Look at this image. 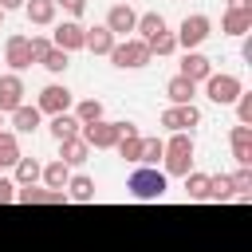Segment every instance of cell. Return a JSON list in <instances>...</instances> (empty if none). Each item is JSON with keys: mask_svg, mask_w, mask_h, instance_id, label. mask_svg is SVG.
Returning a JSON list of instances; mask_svg holds the SVG:
<instances>
[{"mask_svg": "<svg viewBox=\"0 0 252 252\" xmlns=\"http://www.w3.org/2000/svg\"><path fill=\"white\" fill-rule=\"evenodd\" d=\"M228 12H252V0H228Z\"/></svg>", "mask_w": 252, "mask_h": 252, "instance_id": "ab89813d", "label": "cell"}, {"mask_svg": "<svg viewBox=\"0 0 252 252\" xmlns=\"http://www.w3.org/2000/svg\"><path fill=\"white\" fill-rule=\"evenodd\" d=\"M161 154H165V142H161V138H142V158H138V165H158Z\"/></svg>", "mask_w": 252, "mask_h": 252, "instance_id": "836d02e7", "label": "cell"}, {"mask_svg": "<svg viewBox=\"0 0 252 252\" xmlns=\"http://www.w3.org/2000/svg\"><path fill=\"white\" fill-rule=\"evenodd\" d=\"M181 79H189V83H205L209 75H213V59L209 55H201V51H185V59H181V71H177Z\"/></svg>", "mask_w": 252, "mask_h": 252, "instance_id": "4fadbf2b", "label": "cell"}, {"mask_svg": "<svg viewBox=\"0 0 252 252\" xmlns=\"http://www.w3.org/2000/svg\"><path fill=\"white\" fill-rule=\"evenodd\" d=\"M39 181H43V189H67V181H71V165H63V161L55 158V161L43 165Z\"/></svg>", "mask_w": 252, "mask_h": 252, "instance_id": "cb8c5ba5", "label": "cell"}, {"mask_svg": "<svg viewBox=\"0 0 252 252\" xmlns=\"http://www.w3.org/2000/svg\"><path fill=\"white\" fill-rule=\"evenodd\" d=\"M24 154H20V134H12V130H0V169L4 165H16Z\"/></svg>", "mask_w": 252, "mask_h": 252, "instance_id": "83f0119b", "label": "cell"}, {"mask_svg": "<svg viewBox=\"0 0 252 252\" xmlns=\"http://www.w3.org/2000/svg\"><path fill=\"white\" fill-rule=\"evenodd\" d=\"M236 126H252V91L236 94Z\"/></svg>", "mask_w": 252, "mask_h": 252, "instance_id": "d590c367", "label": "cell"}, {"mask_svg": "<svg viewBox=\"0 0 252 252\" xmlns=\"http://www.w3.org/2000/svg\"><path fill=\"white\" fill-rule=\"evenodd\" d=\"M67 201H79V205H87V201H94V181L87 177V173H75L71 181H67Z\"/></svg>", "mask_w": 252, "mask_h": 252, "instance_id": "484cf974", "label": "cell"}, {"mask_svg": "<svg viewBox=\"0 0 252 252\" xmlns=\"http://www.w3.org/2000/svg\"><path fill=\"white\" fill-rule=\"evenodd\" d=\"M134 24H138V12H134L130 4H114V8L106 12V32H110L114 39H130Z\"/></svg>", "mask_w": 252, "mask_h": 252, "instance_id": "8fae6325", "label": "cell"}, {"mask_svg": "<svg viewBox=\"0 0 252 252\" xmlns=\"http://www.w3.org/2000/svg\"><path fill=\"white\" fill-rule=\"evenodd\" d=\"M114 67H122V71H138V67H146L154 55H150V47H146V39H138V35H130V39H118L114 47H110V55H106Z\"/></svg>", "mask_w": 252, "mask_h": 252, "instance_id": "3957f363", "label": "cell"}, {"mask_svg": "<svg viewBox=\"0 0 252 252\" xmlns=\"http://www.w3.org/2000/svg\"><path fill=\"white\" fill-rule=\"evenodd\" d=\"M240 91H244V83H240L236 75H228V71H213V75L205 79V94H209L217 106H232Z\"/></svg>", "mask_w": 252, "mask_h": 252, "instance_id": "5b68a950", "label": "cell"}, {"mask_svg": "<svg viewBox=\"0 0 252 252\" xmlns=\"http://www.w3.org/2000/svg\"><path fill=\"white\" fill-rule=\"evenodd\" d=\"M4 63L12 67V75H20V71H28L32 67V47H28V35H8L4 39Z\"/></svg>", "mask_w": 252, "mask_h": 252, "instance_id": "30bf717a", "label": "cell"}, {"mask_svg": "<svg viewBox=\"0 0 252 252\" xmlns=\"http://www.w3.org/2000/svg\"><path fill=\"white\" fill-rule=\"evenodd\" d=\"M197 154V146H193V134H173L169 142H165V154H161V173L165 177H185L189 169H193V158Z\"/></svg>", "mask_w": 252, "mask_h": 252, "instance_id": "6da1fadb", "label": "cell"}, {"mask_svg": "<svg viewBox=\"0 0 252 252\" xmlns=\"http://www.w3.org/2000/svg\"><path fill=\"white\" fill-rule=\"evenodd\" d=\"M12 169H16V177H12V181H16V189H28V185H35V181H39V173H43V165H39L35 158H20Z\"/></svg>", "mask_w": 252, "mask_h": 252, "instance_id": "d4e9b609", "label": "cell"}, {"mask_svg": "<svg viewBox=\"0 0 252 252\" xmlns=\"http://www.w3.org/2000/svg\"><path fill=\"white\" fill-rule=\"evenodd\" d=\"M0 8H4V16H8V12H16V8H24V0H0Z\"/></svg>", "mask_w": 252, "mask_h": 252, "instance_id": "60d3db41", "label": "cell"}, {"mask_svg": "<svg viewBox=\"0 0 252 252\" xmlns=\"http://www.w3.org/2000/svg\"><path fill=\"white\" fill-rule=\"evenodd\" d=\"M28 47H32V63H39V59L51 51V39H47V35H28Z\"/></svg>", "mask_w": 252, "mask_h": 252, "instance_id": "8d00e7d4", "label": "cell"}, {"mask_svg": "<svg viewBox=\"0 0 252 252\" xmlns=\"http://www.w3.org/2000/svg\"><path fill=\"white\" fill-rule=\"evenodd\" d=\"M134 32H138V39H154L158 32H165V16L161 12H146V16H138Z\"/></svg>", "mask_w": 252, "mask_h": 252, "instance_id": "f1b7e54d", "label": "cell"}, {"mask_svg": "<svg viewBox=\"0 0 252 252\" xmlns=\"http://www.w3.org/2000/svg\"><path fill=\"white\" fill-rule=\"evenodd\" d=\"M8 118H12V134H32V130H39V126H43V114H39L35 106H28V102H24V106H16Z\"/></svg>", "mask_w": 252, "mask_h": 252, "instance_id": "d6986e66", "label": "cell"}, {"mask_svg": "<svg viewBox=\"0 0 252 252\" xmlns=\"http://www.w3.org/2000/svg\"><path fill=\"white\" fill-rule=\"evenodd\" d=\"M79 138H83L91 150H114V142L122 138V122H110V118L91 122V126H83V130H79Z\"/></svg>", "mask_w": 252, "mask_h": 252, "instance_id": "8992f818", "label": "cell"}, {"mask_svg": "<svg viewBox=\"0 0 252 252\" xmlns=\"http://www.w3.org/2000/svg\"><path fill=\"white\" fill-rule=\"evenodd\" d=\"M12 201H16V181L0 177V205H12Z\"/></svg>", "mask_w": 252, "mask_h": 252, "instance_id": "f35d334b", "label": "cell"}, {"mask_svg": "<svg viewBox=\"0 0 252 252\" xmlns=\"http://www.w3.org/2000/svg\"><path fill=\"white\" fill-rule=\"evenodd\" d=\"M114 150H118L122 161H134L138 165V158H142V134H138L134 122H122V138L114 142Z\"/></svg>", "mask_w": 252, "mask_h": 252, "instance_id": "5bb4252c", "label": "cell"}, {"mask_svg": "<svg viewBox=\"0 0 252 252\" xmlns=\"http://www.w3.org/2000/svg\"><path fill=\"white\" fill-rule=\"evenodd\" d=\"M55 8H63L71 20H79V16L87 12V0H55Z\"/></svg>", "mask_w": 252, "mask_h": 252, "instance_id": "74e56055", "label": "cell"}, {"mask_svg": "<svg viewBox=\"0 0 252 252\" xmlns=\"http://www.w3.org/2000/svg\"><path fill=\"white\" fill-rule=\"evenodd\" d=\"M24 94L28 91H24V79L20 75H12V71L0 75V114H12L16 106H24Z\"/></svg>", "mask_w": 252, "mask_h": 252, "instance_id": "7c38bea8", "label": "cell"}, {"mask_svg": "<svg viewBox=\"0 0 252 252\" xmlns=\"http://www.w3.org/2000/svg\"><path fill=\"white\" fill-rule=\"evenodd\" d=\"M16 201H24V205H63V201H67V193H63V189L28 185V189H16Z\"/></svg>", "mask_w": 252, "mask_h": 252, "instance_id": "9a60e30c", "label": "cell"}, {"mask_svg": "<svg viewBox=\"0 0 252 252\" xmlns=\"http://www.w3.org/2000/svg\"><path fill=\"white\" fill-rule=\"evenodd\" d=\"M169 134H189L193 126H201V110L189 102V106H165L161 110V118H158Z\"/></svg>", "mask_w": 252, "mask_h": 252, "instance_id": "9c48e42d", "label": "cell"}, {"mask_svg": "<svg viewBox=\"0 0 252 252\" xmlns=\"http://www.w3.org/2000/svg\"><path fill=\"white\" fill-rule=\"evenodd\" d=\"M209 201H236V193H232V181H228V173H209Z\"/></svg>", "mask_w": 252, "mask_h": 252, "instance_id": "f546056e", "label": "cell"}, {"mask_svg": "<svg viewBox=\"0 0 252 252\" xmlns=\"http://www.w3.org/2000/svg\"><path fill=\"white\" fill-rule=\"evenodd\" d=\"M55 0H24V16H28V24H35V28H51L55 24Z\"/></svg>", "mask_w": 252, "mask_h": 252, "instance_id": "e0dca14e", "label": "cell"}, {"mask_svg": "<svg viewBox=\"0 0 252 252\" xmlns=\"http://www.w3.org/2000/svg\"><path fill=\"white\" fill-rule=\"evenodd\" d=\"M91 158V146L83 142V138H67V142H59V161L63 165H83Z\"/></svg>", "mask_w": 252, "mask_h": 252, "instance_id": "603a6c76", "label": "cell"}, {"mask_svg": "<svg viewBox=\"0 0 252 252\" xmlns=\"http://www.w3.org/2000/svg\"><path fill=\"white\" fill-rule=\"evenodd\" d=\"M209 32H213L209 16L193 12V16H185V20H181V28H177L173 35H177V47H181V51H197V47L209 39Z\"/></svg>", "mask_w": 252, "mask_h": 252, "instance_id": "277c9868", "label": "cell"}, {"mask_svg": "<svg viewBox=\"0 0 252 252\" xmlns=\"http://www.w3.org/2000/svg\"><path fill=\"white\" fill-rule=\"evenodd\" d=\"M39 63H43L51 75H63V71H67V63H71V55H67V51H59V47H51V51H47Z\"/></svg>", "mask_w": 252, "mask_h": 252, "instance_id": "e575fe53", "label": "cell"}, {"mask_svg": "<svg viewBox=\"0 0 252 252\" xmlns=\"http://www.w3.org/2000/svg\"><path fill=\"white\" fill-rule=\"evenodd\" d=\"M220 32L232 35V39H244V35L252 32V12H228V8H224V16H220Z\"/></svg>", "mask_w": 252, "mask_h": 252, "instance_id": "ffe728a7", "label": "cell"}, {"mask_svg": "<svg viewBox=\"0 0 252 252\" xmlns=\"http://www.w3.org/2000/svg\"><path fill=\"white\" fill-rule=\"evenodd\" d=\"M146 47H150V55H173V51H177V35L165 28V32H158L154 39H146Z\"/></svg>", "mask_w": 252, "mask_h": 252, "instance_id": "d6a6232c", "label": "cell"}, {"mask_svg": "<svg viewBox=\"0 0 252 252\" xmlns=\"http://www.w3.org/2000/svg\"><path fill=\"white\" fill-rule=\"evenodd\" d=\"M75 118H79V126L102 122V102H98V98H83V102H75Z\"/></svg>", "mask_w": 252, "mask_h": 252, "instance_id": "4dcf8cb0", "label": "cell"}, {"mask_svg": "<svg viewBox=\"0 0 252 252\" xmlns=\"http://www.w3.org/2000/svg\"><path fill=\"white\" fill-rule=\"evenodd\" d=\"M51 39V47H59V51H83V43H87V28L79 24V20H63V24H55V32L47 35Z\"/></svg>", "mask_w": 252, "mask_h": 252, "instance_id": "ba28073f", "label": "cell"}, {"mask_svg": "<svg viewBox=\"0 0 252 252\" xmlns=\"http://www.w3.org/2000/svg\"><path fill=\"white\" fill-rule=\"evenodd\" d=\"M114 43H118V39L106 32V24H94V28H87V43H83V51H91V55H110Z\"/></svg>", "mask_w": 252, "mask_h": 252, "instance_id": "44dd1931", "label": "cell"}, {"mask_svg": "<svg viewBox=\"0 0 252 252\" xmlns=\"http://www.w3.org/2000/svg\"><path fill=\"white\" fill-rule=\"evenodd\" d=\"M71 102H75V94H71L63 83H47V87L39 91V98H35V110L55 118V114H67V110H71Z\"/></svg>", "mask_w": 252, "mask_h": 252, "instance_id": "52a82bcc", "label": "cell"}, {"mask_svg": "<svg viewBox=\"0 0 252 252\" xmlns=\"http://www.w3.org/2000/svg\"><path fill=\"white\" fill-rule=\"evenodd\" d=\"M0 24H4V8H0Z\"/></svg>", "mask_w": 252, "mask_h": 252, "instance_id": "7bdbcfd3", "label": "cell"}, {"mask_svg": "<svg viewBox=\"0 0 252 252\" xmlns=\"http://www.w3.org/2000/svg\"><path fill=\"white\" fill-rule=\"evenodd\" d=\"M126 189H130V197H134V201H158V197H165L169 177H165L158 165H138V169L130 173Z\"/></svg>", "mask_w": 252, "mask_h": 252, "instance_id": "7a4b0ae2", "label": "cell"}, {"mask_svg": "<svg viewBox=\"0 0 252 252\" xmlns=\"http://www.w3.org/2000/svg\"><path fill=\"white\" fill-rule=\"evenodd\" d=\"M185 197H189V201H209V173L189 169V173H185Z\"/></svg>", "mask_w": 252, "mask_h": 252, "instance_id": "4316f807", "label": "cell"}, {"mask_svg": "<svg viewBox=\"0 0 252 252\" xmlns=\"http://www.w3.org/2000/svg\"><path fill=\"white\" fill-rule=\"evenodd\" d=\"M165 98H169V106H189V102L197 98V83H189V79L173 75V79L165 83Z\"/></svg>", "mask_w": 252, "mask_h": 252, "instance_id": "ac0fdd59", "label": "cell"}, {"mask_svg": "<svg viewBox=\"0 0 252 252\" xmlns=\"http://www.w3.org/2000/svg\"><path fill=\"white\" fill-rule=\"evenodd\" d=\"M228 181H232L236 201H248V197H252V165H240L236 173H228Z\"/></svg>", "mask_w": 252, "mask_h": 252, "instance_id": "1f68e13d", "label": "cell"}, {"mask_svg": "<svg viewBox=\"0 0 252 252\" xmlns=\"http://www.w3.org/2000/svg\"><path fill=\"white\" fill-rule=\"evenodd\" d=\"M228 142H232L236 165H252V126H232L228 130Z\"/></svg>", "mask_w": 252, "mask_h": 252, "instance_id": "2e32d148", "label": "cell"}, {"mask_svg": "<svg viewBox=\"0 0 252 252\" xmlns=\"http://www.w3.org/2000/svg\"><path fill=\"white\" fill-rule=\"evenodd\" d=\"M47 130H51V138H55V142H67V138H79V130H83V126H79V118L67 110V114H55V118L47 122Z\"/></svg>", "mask_w": 252, "mask_h": 252, "instance_id": "7402d4cb", "label": "cell"}, {"mask_svg": "<svg viewBox=\"0 0 252 252\" xmlns=\"http://www.w3.org/2000/svg\"><path fill=\"white\" fill-rule=\"evenodd\" d=\"M0 130H4V114H0Z\"/></svg>", "mask_w": 252, "mask_h": 252, "instance_id": "b9f144b4", "label": "cell"}]
</instances>
